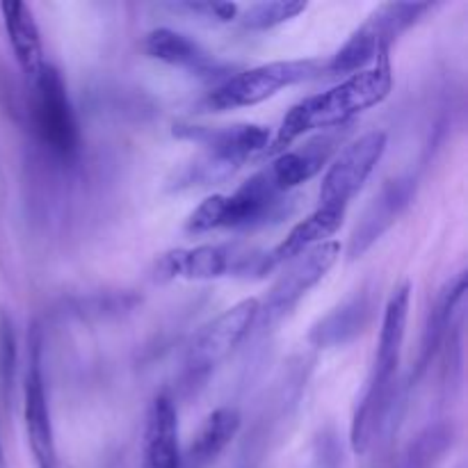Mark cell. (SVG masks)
<instances>
[{"label":"cell","instance_id":"obj_4","mask_svg":"<svg viewBox=\"0 0 468 468\" xmlns=\"http://www.w3.org/2000/svg\"><path fill=\"white\" fill-rule=\"evenodd\" d=\"M32 126L46 149L59 158H71L78 154L80 133L76 114L69 101L62 73L53 64H44L37 78H32Z\"/></svg>","mask_w":468,"mask_h":468},{"label":"cell","instance_id":"obj_5","mask_svg":"<svg viewBox=\"0 0 468 468\" xmlns=\"http://www.w3.org/2000/svg\"><path fill=\"white\" fill-rule=\"evenodd\" d=\"M279 195L265 183L263 174H256L242 183L233 195H213L201 201L187 218V231L206 233L213 229H245L265 222L274 213Z\"/></svg>","mask_w":468,"mask_h":468},{"label":"cell","instance_id":"obj_3","mask_svg":"<svg viewBox=\"0 0 468 468\" xmlns=\"http://www.w3.org/2000/svg\"><path fill=\"white\" fill-rule=\"evenodd\" d=\"M323 69L324 64L318 59H282V62L261 64L224 80L218 90L208 94V105L219 112L251 108V105L272 99L286 87L311 80L323 73Z\"/></svg>","mask_w":468,"mask_h":468},{"label":"cell","instance_id":"obj_23","mask_svg":"<svg viewBox=\"0 0 468 468\" xmlns=\"http://www.w3.org/2000/svg\"><path fill=\"white\" fill-rule=\"evenodd\" d=\"M183 7L192 14H201L204 18H213V21H231L238 14L236 3H186Z\"/></svg>","mask_w":468,"mask_h":468},{"label":"cell","instance_id":"obj_8","mask_svg":"<svg viewBox=\"0 0 468 468\" xmlns=\"http://www.w3.org/2000/svg\"><path fill=\"white\" fill-rule=\"evenodd\" d=\"M259 311L261 302L254 297L222 311L213 323L206 324L195 336L190 352H187V368L195 375H206L218 368L250 336L254 324L259 323Z\"/></svg>","mask_w":468,"mask_h":468},{"label":"cell","instance_id":"obj_24","mask_svg":"<svg viewBox=\"0 0 468 468\" xmlns=\"http://www.w3.org/2000/svg\"><path fill=\"white\" fill-rule=\"evenodd\" d=\"M0 468H5V455H3V441H0Z\"/></svg>","mask_w":468,"mask_h":468},{"label":"cell","instance_id":"obj_6","mask_svg":"<svg viewBox=\"0 0 468 468\" xmlns=\"http://www.w3.org/2000/svg\"><path fill=\"white\" fill-rule=\"evenodd\" d=\"M387 146L388 135L384 131H370L350 142L327 165V172L320 183V206L346 210L352 197L364 187L370 174L375 172Z\"/></svg>","mask_w":468,"mask_h":468},{"label":"cell","instance_id":"obj_13","mask_svg":"<svg viewBox=\"0 0 468 468\" xmlns=\"http://www.w3.org/2000/svg\"><path fill=\"white\" fill-rule=\"evenodd\" d=\"M142 468H183L176 407L169 396H158L149 407L142 443Z\"/></svg>","mask_w":468,"mask_h":468},{"label":"cell","instance_id":"obj_14","mask_svg":"<svg viewBox=\"0 0 468 468\" xmlns=\"http://www.w3.org/2000/svg\"><path fill=\"white\" fill-rule=\"evenodd\" d=\"M236 259L229 247L199 245L192 250H174L158 261V279H219L236 270Z\"/></svg>","mask_w":468,"mask_h":468},{"label":"cell","instance_id":"obj_10","mask_svg":"<svg viewBox=\"0 0 468 468\" xmlns=\"http://www.w3.org/2000/svg\"><path fill=\"white\" fill-rule=\"evenodd\" d=\"M410 306H411V283L405 282L393 291L388 297L387 309H384L382 329H379L378 356H375L373 378H370L366 393L375 398L393 396V379L398 375L400 366L402 346H405L407 323H410Z\"/></svg>","mask_w":468,"mask_h":468},{"label":"cell","instance_id":"obj_9","mask_svg":"<svg viewBox=\"0 0 468 468\" xmlns=\"http://www.w3.org/2000/svg\"><path fill=\"white\" fill-rule=\"evenodd\" d=\"M338 259H341V242L338 240H327L292 259L291 268L274 282L268 292V300L261 304L259 320L272 324L283 318L288 311L295 309L297 302L327 277Z\"/></svg>","mask_w":468,"mask_h":468},{"label":"cell","instance_id":"obj_19","mask_svg":"<svg viewBox=\"0 0 468 468\" xmlns=\"http://www.w3.org/2000/svg\"><path fill=\"white\" fill-rule=\"evenodd\" d=\"M238 430H240V414L236 410L231 407L215 410L204 420L195 441L183 455V468H208L236 439Z\"/></svg>","mask_w":468,"mask_h":468},{"label":"cell","instance_id":"obj_18","mask_svg":"<svg viewBox=\"0 0 468 468\" xmlns=\"http://www.w3.org/2000/svg\"><path fill=\"white\" fill-rule=\"evenodd\" d=\"M144 48L151 58L160 59V62H167L172 67L190 69V71L204 73V76L218 73L219 69L215 58H210V53H206L192 37L176 30H169V27H158V30L149 32V37L144 41Z\"/></svg>","mask_w":468,"mask_h":468},{"label":"cell","instance_id":"obj_16","mask_svg":"<svg viewBox=\"0 0 468 468\" xmlns=\"http://www.w3.org/2000/svg\"><path fill=\"white\" fill-rule=\"evenodd\" d=\"M411 195H414V190H411L410 181H391L375 197L373 204L366 210L364 219H361L359 227L352 233L350 251H347L352 261L359 259L375 240H379V236L396 222L398 215L410 204Z\"/></svg>","mask_w":468,"mask_h":468},{"label":"cell","instance_id":"obj_17","mask_svg":"<svg viewBox=\"0 0 468 468\" xmlns=\"http://www.w3.org/2000/svg\"><path fill=\"white\" fill-rule=\"evenodd\" d=\"M5 32L14 50L18 67L27 78H37L44 67V44H41L39 27H37L32 9L23 3H0Z\"/></svg>","mask_w":468,"mask_h":468},{"label":"cell","instance_id":"obj_1","mask_svg":"<svg viewBox=\"0 0 468 468\" xmlns=\"http://www.w3.org/2000/svg\"><path fill=\"white\" fill-rule=\"evenodd\" d=\"M391 50H382L370 67L347 76L323 94L306 96L283 117L270 154H283L286 146L311 131H329L355 119L356 114L382 103L393 87Z\"/></svg>","mask_w":468,"mask_h":468},{"label":"cell","instance_id":"obj_12","mask_svg":"<svg viewBox=\"0 0 468 468\" xmlns=\"http://www.w3.org/2000/svg\"><path fill=\"white\" fill-rule=\"evenodd\" d=\"M343 219H346V210L343 208L318 206V210L311 213L306 219H302L300 224H295L291 229V233L270 254L261 256L256 274H265L268 270L277 268V265L286 263V261L297 259L304 251L327 242V238H332L343 227Z\"/></svg>","mask_w":468,"mask_h":468},{"label":"cell","instance_id":"obj_21","mask_svg":"<svg viewBox=\"0 0 468 468\" xmlns=\"http://www.w3.org/2000/svg\"><path fill=\"white\" fill-rule=\"evenodd\" d=\"M452 446V430L448 425H434L425 430L407 452L405 468H432Z\"/></svg>","mask_w":468,"mask_h":468},{"label":"cell","instance_id":"obj_7","mask_svg":"<svg viewBox=\"0 0 468 468\" xmlns=\"http://www.w3.org/2000/svg\"><path fill=\"white\" fill-rule=\"evenodd\" d=\"M204 142L206 160L199 165L204 181H222L236 172L245 160L263 154L270 146V131L261 123H233L224 128H192L186 133Z\"/></svg>","mask_w":468,"mask_h":468},{"label":"cell","instance_id":"obj_15","mask_svg":"<svg viewBox=\"0 0 468 468\" xmlns=\"http://www.w3.org/2000/svg\"><path fill=\"white\" fill-rule=\"evenodd\" d=\"M332 146V137H320L297 151H283L261 174H263L265 183L282 197L292 187L311 181L324 167Z\"/></svg>","mask_w":468,"mask_h":468},{"label":"cell","instance_id":"obj_2","mask_svg":"<svg viewBox=\"0 0 468 468\" xmlns=\"http://www.w3.org/2000/svg\"><path fill=\"white\" fill-rule=\"evenodd\" d=\"M430 9V3H388L378 7L368 21L352 32L350 39L336 50L327 64L329 73H356L378 59L382 50H391L398 35L414 26Z\"/></svg>","mask_w":468,"mask_h":468},{"label":"cell","instance_id":"obj_20","mask_svg":"<svg viewBox=\"0 0 468 468\" xmlns=\"http://www.w3.org/2000/svg\"><path fill=\"white\" fill-rule=\"evenodd\" d=\"M370 300L366 295H356L346 304L334 309L324 320H320L311 332V343L318 347H336L364 332L370 320Z\"/></svg>","mask_w":468,"mask_h":468},{"label":"cell","instance_id":"obj_22","mask_svg":"<svg viewBox=\"0 0 468 468\" xmlns=\"http://www.w3.org/2000/svg\"><path fill=\"white\" fill-rule=\"evenodd\" d=\"M306 9L302 0H274V3H259L250 7L242 16V23L250 30H270L274 26L292 21Z\"/></svg>","mask_w":468,"mask_h":468},{"label":"cell","instance_id":"obj_11","mask_svg":"<svg viewBox=\"0 0 468 468\" xmlns=\"http://www.w3.org/2000/svg\"><path fill=\"white\" fill-rule=\"evenodd\" d=\"M23 419H26L27 446L35 457L37 468H59L58 448H55L53 423H50L48 398H46L44 373L39 361V343L32 346L30 368L23 388Z\"/></svg>","mask_w":468,"mask_h":468}]
</instances>
